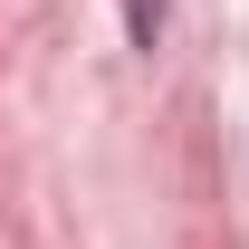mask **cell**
I'll list each match as a JSON object with an SVG mask.
<instances>
[{"mask_svg": "<svg viewBox=\"0 0 249 249\" xmlns=\"http://www.w3.org/2000/svg\"><path fill=\"white\" fill-rule=\"evenodd\" d=\"M154 10H163V0H134V38H154Z\"/></svg>", "mask_w": 249, "mask_h": 249, "instance_id": "obj_1", "label": "cell"}]
</instances>
